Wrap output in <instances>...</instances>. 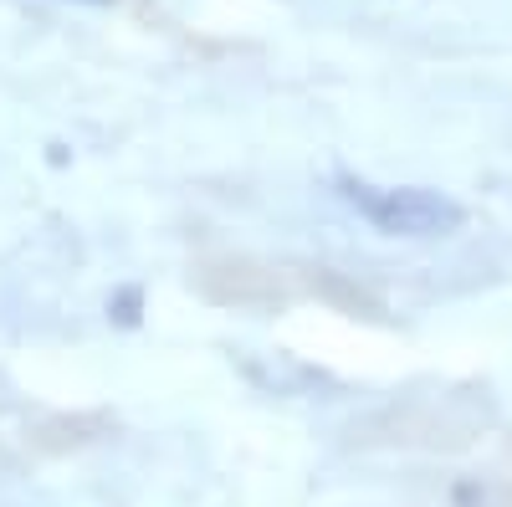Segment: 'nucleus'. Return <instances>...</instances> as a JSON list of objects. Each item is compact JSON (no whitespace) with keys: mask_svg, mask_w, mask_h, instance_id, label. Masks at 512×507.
<instances>
[{"mask_svg":"<svg viewBox=\"0 0 512 507\" xmlns=\"http://www.w3.org/2000/svg\"><path fill=\"white\" fill-rule=\"evenodd\" d=\"M344 200L359 210V216L384 231V236H410V241H436L466 226V210L425 185H369V180H338Z\"/></svg>","mask_w":512,"mask_h":507,"instance_id":"f257e3e1","label":"nucleus"}]
</instances>
